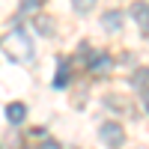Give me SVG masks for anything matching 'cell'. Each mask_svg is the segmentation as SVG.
Returning a JSON list of instances; mask_svg holds the SVG:
<instances>
[{
  "mask_svg": "<svg viewBox=\"0 0 149 149\" xmlns=\"http://www.w3.org/2000/svg\"><path fill=\"white\" fill-rule=\"evenodd\" d=\"M33 30L42 33V36H54V30H57V27H54V18H51V15H36V18H33Z\"/></svg>",
  "mask_w": 149,
  "mask_h": 149,
  "instance_id": "obj_6",
  "label": "cell"
},
{
  "mask_svg": "<svg viewBox=\"0 0 149 149\" xmlns=\"http://www.w3.org/2000/svg\"><path fill=\"white\" fill-rule=\"evenodd\" d=\"M131 86H137V90H143V93L149 90V69H146V66L131 74Z\"/></svg>",
  "mask_w": 149,
  "mask_h": 149,
  "instance_id": "obj_9",
  "label": "cell"
},
{
  "mask_svg": "<svg viewBox=\"0 0 149 149\" xmlns=\"http://www.w3.org/2000/svg\"><path fill=\"white\" fill-rule=\"evenodd\" d=\"M74 12H81V15H90V12L95 9V0H72Z\"/></svg>",
  "mask_w": 149,
  "mask_h": 149,
  "instance_id": "obj_10",
  "label": "cell"
},
{
  "mask_svg": "<svg viewBox=\"0 0 149 149\" xmlns=\"http://www.w3.org/2000/svg\"><path fill=\"white\" fill-rule=\"evenodd\" d=\"M69 81H72V69H69L66 60H60V72H57V78H54V86L63 90V86H69Z\"/></svg>",
  "mask_w": 149,
  "mask_h": 149,
  "instance_id": "obj_8",
  "label": "cell"
},
{
  "mask_svg": "<svg viewBox=\"0 0 149 149\" xmlns=\"http://www.w3.org/2000/svg\"><path fill=\"white\" fill-rule=\"evenodd\" d=\"M24 116H27V107H24L21 102H12L6 104V122H12V125H21Z\"/></svg>",
  "mask_w": 149,
  "mask_h": 149,
  "instance_id": "obj_5",
  "label": "cell"
},
{
  "mask_svg": "<svg viewBox=\"0 0 149 149\" xmlns=\"http://www.w3.org/2000/svg\"><path fill=\"white\" fill-rule=\"evenodd\" d=\"M128 102H122L119 95H107V107H113V110H125Z\"/></svg>",
  "mask_w": 149,
  "mask_h": 149,
  "instance_id": "obj_11",
  "label": "cell"
},
{
  "mask_svg": "<svg viewBox=\"0 0 149 149\" xmlns=\"http://www.w3.org/2000/svg\"><path fill=\"white\" fill-rule=\"evenodd\" d=\"M98 137H102V143L107 149H119L125 143V128H122L119 122H102V125H98Z\"/></svg>",
  "mask_w": 149,
  "mask_h": 149,
  "instance_id": "obj_2",
  "label": "cell"
},
{
  "mask_svg": "<svg viewBox=\"0 0 149 149\" xmlns=\"http://www.w3.org/2000/svg\"><path fill=\"white\" fill-rule=\"evenodd\" d=\"M122 24H125V15H122L119 9H107L104 15H102V27H104L107 33H119Z\"/></svg>",
  "mask_w": 149,
  "mask_h": 149,
  "instance_id": "obj_4",
  "label": "cell"
},
{
  "mask_svg": "<svg viewBox=\"0 0 149 149\" xmlns=\"http://www.w3.org/2000/svg\"><path fill=\"white\" fill-rule=\"evenodd\" d=\"M110 66H113V60H110L104 51H102V54H93V57H90V69H93V72H107Z\"/></svg>",
  "mask_w": 149,
  "mask_h": 149,
  "instance_id": "obj_7",
  "label": "cell"
},
{
  "mask_svg": "<svg viewBox=\"0 0 149 149\" xmlns=\"http://www.w3.org/2000/svg\"><path fill=\"white\" fill-rule=\"evenodd\" d=\"M0 45H3V42H0Z\"/></svg>",
  "mask_w": 149,
  "mask_h": 149,
  "instance_id": "obj_14",
  "label": "cell"
},
{
  "mask_svg": "<svg viewBox=\"0 0 149 149\" xmlns=\"http://www.w3.org/2000/svg\"><path fill=\"white\" fill-rule=\"evenodd\" d=\"M143 104H146V113H149V90H146V98H143Z\"/></svg>",
  "mask_w": 149,
  "mask_h": 149,
  "instance_id": "obj_13",
  "label": "cell"
},
{
  "mask_svg": "<svg viewBox=\"0 0 149 149\" xmlns=\"http://www.w3.org/2000/svg\"><path fill=\"white\" fill-rule=\"evenodd\" d=\"M3 51L9 60H15V63H30L36 48H33V39L24 30H12L6 39H3Z\"/></svg>",
  "mask_w": 149,
  "mask_h": 149,
  "instance_id": "obj_1",
  "label": "cell"
},
{
  "mask_svg": "<svg viewBox=\"0 0 149 149\" xmlns=\"http://www.w3.org/2000/svg\"><path fill=\"white\" fill-rule=\"evenodd\" d=\"M42 149H60V143H57V140H45Z\"/></svg>",
  "mask_w": 149,
  "mask_h": 149,
  "instance_id": "obj_12",
  "label": "cell"
},
{
  "mask_svg": "<svg viewBox=\"0 0 149 149\" xmlns=\"http://www.w3.org/2000/svg\"><path fill=\"white\" fill-rule=\"evenodd\" d=\"M128 12H131V18L137 21L140 33H143V36H149V3H143V0H134Z\"/></svg>",
  "mask_w": 149,
  "mask_h": 149,
  "instance_id": "obj_3",
  "label": "cell"
}]
</instances>
